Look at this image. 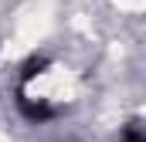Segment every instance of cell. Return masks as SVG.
Masks as SVG:
<instances>
[{
  "instance_id": "3957f363",
  "label": "cell",
  "mask_w": 146,
  "mask_h": 142,
  "mask_svg": "<svg viewBox=\"0 0 146 142\" xmlns=\"http://www.w3.org/2000/svg\"><path fill=\"white\" fill-rule=\"evenodd\" d=\"M119 139H122V142H146V139H143V125H139V122H129V125L122 129Z\"/></svg>"
},
{
  "instance_id": "6da1fadb",
  "label": "cell",
  "mask_w": 146,
  "mask_h": 142,
  "mask_svg": "<svg viewBox=\"0 0 146 142\" xmlns=\"http://www.w3.org/2000/svg\"><path fill=\"white\" fill-rule=\"evenodd\" d=\"M17 112H21L27 122L41 125V122H51V118L58 115V105H48L44 98H31V95L21 88V91H17Z\"/></svg>"
},
{
  "instance_id": "7a4b0ae2",
  "label": "cell",
  "mask_w": 146,
  "mask_h": 142,
  "mask_svg": "<svg viewBox=\"0 0 146 142\" xmlns=\"http://www.w3.org/2000/svg\"><path fill=\"white\" fill-rule=\"evenodd\" d=\"M48 68H51V58H44V54H31V58L24 61V68H21V85H31V81L41 78Z\"/></svg>"
}]
</instances>
